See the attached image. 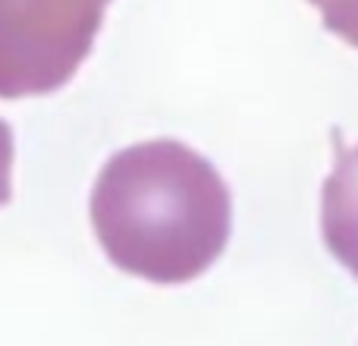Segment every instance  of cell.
Listing matches in <instances>:
<instances>
[{"label": "cell", "mask_w": 358, "mask_h": 346, "mask_svg": "<svg viewBox=\"0 0 358 346\" xmlns=\"http://www.w3.org/2000/svg\"><path fill=\"white\" fill-rule=\"evenodd\" d=\"M104 255L132 277L189 284L223 255L233 198L217 167L176 139L117 151L92 189Z\"/></svg>", "instance_id": "obj_1"}, {"label": "cell", "mask_w": 358, "mask_h": 346, "mask_svg": "<svg viewBox=\"0 0 358 346\" xmlns=\"http://www.w3.org/2000/svg\"><path fill=\"white\" fill-rule=\"evenodd\" d=\"M113 0H0V98L63 88L85 57Z\"/></svg>", "instance_id": "obj_2"}, {"label": "cell", "mask_w": 358, "mask_h": 346, "mask_svg": "<svg viewBox=\"0 0 358 346\" xmlns=\"http://www.w3.org/2000/svg\"><path fill=\"white\" fill-rule=\"evenodd\" d=\"M334 142L336 164L324 183L321 233L334 258L358 280V142L349 148L340 142V136H334Z\"/></svg>", "instance_id": "obj_3"}, {"label": "cell", "mask_w": 358, "mask_h": 346, "mask_svg": "<svg viewBox=\"0 0 358 346\" xmlns=\"http://www.w3.org/2000/svg\"><path fill=\"white\" fill-rule=\"evenodd\" d=\"M321 10L324 29L358 48V0H308Z\"/></svg>", "instance_id": "obj_4"}, {"label": "cell", "mask_w": 358, "mask_h": 346, "mask_svg": "<svg viewBox=\"0 0 358 346\" xmlns=\"http://www.w3.org/2000/svg\"><path fill=\"white\" fill-rule=\"evenodd\" d=\"M13 158H16V139L6 120H0V205L13 195Z\"/></svg>", "instance_id": "obj_5"}]
</instances>
